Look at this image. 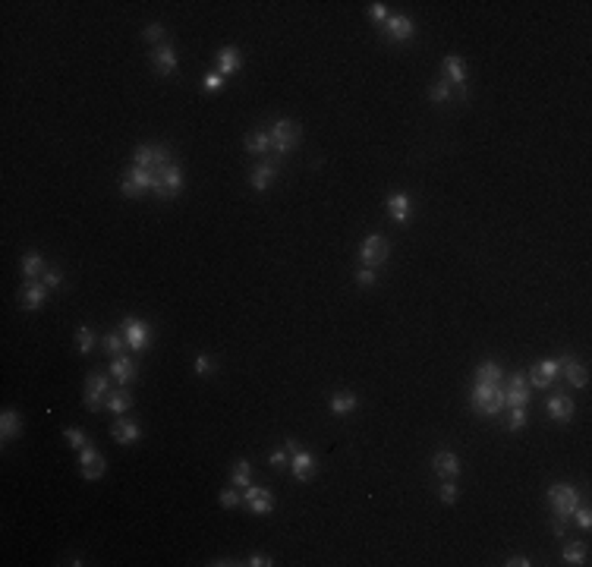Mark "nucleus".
Returning a JSON list of instances; mask_svg holds the SVG:
<instances>
[{
  "label": "nucleus",
  "instance_id": "11",
  "mask_svg": "<svg viewBox=\"0 0 592 567\" xmlns=\"http://www.w3.org/2000/svg\"><path fill=\"white\" fill-rule=\"evenodd\" d=\"M530 397H532V388H530V378L523 372H514L507 388H504V400L507 407H530Z\"/></svg>",
  "mask_w": 592,
  "mask_h": 567
},
{
  "label": "nucleus",
  "instance_id": "10",
  "mask_svg": "<svg viewBox=\"0 0 592 567\" xmlns=\"http://www.w3.org/2000/svg\"><path fill=\"white\" fill-rule=\"evenodd\" d=\"M104 470H108V460L101 457V451L98 448H92V444H85L79 454V473L82 479H89V482H95V479L104 476Z\"/></svg>",
  "mask_w": 592,
  "mask_h": 567
},
{
  "label": "nucleus",
  "instance_id": "2",
  "mask_svg": "<svg viewBox=\"0 0 592 567\" xmlns=\"http://www.w3.org/2000/svg\"><path fill=\"white\" fill-rule=\"evenodd\" d=\"M473 407H476L482 416H498V413H504V407H507V400H504V391L498 388V384H476L470 394Z\"/></svg>",
  "mask_w": 592,
  "mask_h": 567
},
{
  "label": "nucleus",
  "instance_id": "43",
  "mask_svg": "<svg viewBox=\"0 0 592 567\" xmlns=\"http://www.w3.org/2000/svg\"><path fill=\"white\" fill-rule=\"evenodd\" d=\"M375 280H378L375 268H360V271H356V284H360V287H375Z\"/></svg>",
  "mask_w": 592,
  "mask_h": 567
},
{
  "label": "nucleus",
  "instance_id": "6",
  "mask_svg": "<svg viewBox=\"0 0 592 567\" xmlns=\"http://www.w3.org/2000/svg\"><path fill=\"white\" fill-rule=\"evenodd\" d=\"M388 253H391L388 239L378 237V233H369V237L362 239V246H360V262H362V268H378V265H384V262H388Z\"/></svg>",
  "mask_w": 592,
  "mask_h": 567
},
{
  "label": "nucleus",
  "instance_id": "15",
  "mask_svg": "<svg viewBox=\"0 0 592 567\" xmlns=\"http://www.w3.org/2000/svg\"><path fill=\"white\" fill-rule=\"evenodd\" d=\"M384 28H388V42H397V44L409 42V38L416 35V26H413L409 16H388Z\"/></svg>",
  "mask_w": 592,
  "mask_h": 567
},
{
  "label": "nucleus",
  "instance_id": "8",
  "mask_svg": "<svg viewBox=\"0 0 592 567\" xmlns=\"http://www.w3.org/2000/svg\"><path fill=\"white\" fill-rule=\"evenodd\" d=\"M167 158H171V151L164 149V145H139V149L133 151V164L145 167V171H158V167L171 164Z\"/></svg>",
  "mask_w": 592,
  "mask_h": 567
},
{
  "label": "nucleus",
  "instance_id": "19",
  "mask_svg": "<svg viewBox=\"0 0 592 567\" xmlns=\"http://www.w3.org/2000/svg\"><path fill=\"white\" fill-rule=\"evenodd\" d=\"M151 63H155V69L161 76H174V73H177V51H174V44H161V48H155Z\"/></svg>",
  "mask_w": 592,
  "mask_h": 567
},
{
  "label": "nucleus",
  "instance_id": "46",
  "mask_svg": "<svg viewBox=\"0 0 592 567\" xmlns=\"http://www.w3.org/2000/svg\"><path fill=\"white\" fill-rule=\"evenodd\" d=\"M369 16H372L375 22H388V7L375 0V3H369Z\"/></svg>",
  "mask_w": 592,
  "mask_h": 567
},
{
  "label": "nucleus",
  "instance_id": "28",
  "mask_svg": "<svg viewBox=\"0 0 592 567\" xmlns=\"http://www.w3.org/2000/svg\"><path fill=\"white\" fill-rule=\"evenodd\" d=\"M44 300H48V287H44V280L26 284V290H22V306H26L28 312H32V309H38Z\"/></svg>",
  "mask_w": 592,
  "mask_h": 567
},
{
  "label": "nucleus",
  "instance_id": "31",
  "mask_svg": "<svg viewBox=\"0 0 592 567\" xmlns=\"http://www.w3.org/2000/svg\"><path fill=\"white\" fill-rule=\"evenodd\" d=\"M19 432H22V416H19V410H3V416H0V435H3V441L16 438Z\"/></svg>",
  "mask_w": 592,
  "mask_h": 567
},
{
  "label": "nucleus",
  "instance_id": "16",
  "mask_svg": "<svg viewBox=\"0 0 592 567\" xmlns=\"http://www.w3.org/2000/svg\"><path fill=\"white\" fill-rule=\"evenodd\" d=\"M545 410H548V416H552L555 423H570L577 407H573V400L567 394H552L548 403H545Z\"/></svg>",
  "mask_w": 592,
  "mask_h": 567
},
{
  "label": "nucleus",
  "instance_id": "23",
  "mask_svg": "<svg viewBox=\"0 0 592 567\" xmlns=\"http://www.w3.org/2000/svg\"><path fill=\"white\" fill-rule=\"evenodd\" d=\"M44 259H41V253H26L22 255V278H26V284H35V280L44 278Z\"/></svg>",
  "mask_w": 592,
  "mask_h": 567
},
{
  "label": "nucleus",
  "instance_id": "44",
  "mask_svg": "<svg viewBox=\"0 0 592 567\" xmlns=\"http://www.w3.org/2000/svg\"><path fill=\"white\" fill-rule=\"evenodd\" d=\"M438 495H441L444 505H454V501H457V485H454V479H444V485H441V492H438Z\"/></svg>",
  "mask_w": 592,
  "mask_h": 567
},
{
  "label": "nucleus",
  "instance_id": "37",
  "mask_svg": "<svg viewBox=\"0 0 592 567\" xmlns=\"http://www.w3.org/2000/svg\"><path fill=\"white\" fill-rule=\"evenodd\" d=\"M429 98H432V101H450V98H454V89H450L448 79H444V83H432Z\"/></svg>",
  "mask_w": 592,
  "mask_h": 567
},
{
  "label": "nucleus",
  "instance_id": "17",
  "mask_svg": "<svg viewBox=\"0 0 592 567\" xmlns=\"http://www.w3.org/2000/svg\"><path fill=\"white\" fill-rule=\"evenodd\" d=\"M558 362H561V372H564L567 384H573V388H586L589 384V369H586L583 362L570 359V356H561Z\"/></svg>",
  "mask_w": 592,
  "mask_h": 567
},
{
  "label": "nucleus",
  "instance_id": "1",
  "mask_svg": "<svg viewBox=\"0 0 592 567\" xmlns=\"http://www.w3.org/2000/svg\"><path fill=\"white\" fill-rule=\"evenodd\" d=\"M548 505H552L555 517L567 523V520L573 517V511H577V505H580V492L573 489V485H567V482H555L552 489H548Z\"/></svg>",
  "mask_w": 592,
  "mask_h": 567
},
{
  "label": "nucleus",
  "instance_id": "5",
  "mask_svg": "<svg viewBox=\"0 0 592 567\" xmlns=\"http://www.w3.org/2000/svg\"><path fill=\"white\" fill-rule=\"evenodd\" d=\"M284 448L290 451V470H293V476L300 479V482H309V479L315 476V470H319V460H315V454L306 451V448H300L296 441H284Z\"/></svg>",
  "mask_w": 592,
  "mask_h": 567
},
{
  "label": "nucleus",
  "instance_id": "18",
  "mask_svg": "<svg viewBox=\"0 0 592 567\" xmlns=\"http://www.w3.org/2000/svg\"><path fill=\"white\" fill-rule=\"evenodd\" d=\"M110 435H114L117 444H136L139 438H142V425L133 423V419H117L114 429H110Z\"/></svg>",
  "mask_w": 592,
  "mask_h": 567
},
{
  "label": "nucleus",
  "instance_id": "48",
  "mask_svg": "<svg viewBox=\"0 0 592 567\" xmlns=\"http://www.w3.org/2000/svg\"><path fill=\"white\" fill-rule=\"evenodd\" d=\"M192 369H196L198 375H208V372L214 369V362H211V356H196V362H192Z\"/></svg>",
  "mask_w": 592,
  "mask_h": 567
},
{
  "label": "nucleus",
  "instance_id": "50",
  "mask_svg": "<svg viewBox=\"0 0 592 567\" xmlns=\"http://www.w3.org/2000/svg\"><path fill=\"white\" fill-rule=\"evenodd\" d=\"M246 564H252V567H268V564H274V561H271V558H268V555H262V552H255V555H252V558H249V561H246Z\"/></svg>",
  "mask_w": 592,
  "mask_h": 567
},
{
  "label": "nucleus",
  "instance_id": "25",
  "mask_svg": "<svg viewBox=\"0 0 592 567\" xmlns=\"http://www.w3.org/2000/svg\"><path fill=\"white\" fill-rule=\"evenodd\" d=\"M274 145H271V133L268 130H252L249 136H246V151L249 155H255V158H262V155H268Z\"/></svg>",
  "mask_w": 592,
  "mask_h": 567
},
{
  "label": "nucleus",
  "instance_id": "24",
  "mask_svg": "<svg viewBox=\"0 0 592 567\" xmlns=\"http://www.w3.org/2000/svg\"><path fill=\"white\" fill-rule=\"evenodd\" d=\"M444 76H448V83H454L457 89H466V63L457 54L444 57Z\"/></svg>",
  "mask_w": 592,
  "mask_h": 567
},
{
  "label": "nucleus",
  "instance_id": "42",
  "mask_svg": "<svg viewBox=\"0 0 592 567\" xmlns=\"http://www.w3.org/2000/svg\"><path fill=\"white\" fill-rule=\"evenodd\" d=\"M202 85H205V92H224L227 83H224V76H221V73H208L202 79Z\"/></svg>",
  "mask_w": 592,
  "mask_h": 567
},
{
  "label": "nucleus",
  "instance_id": "34",
  "mask_svg": "<svg viewBox=\"0 0 592 567\" xmlns=\"http://www.w3.org/2000/svg\"><path fill=\"white\" fill-rule=\"evenodd\" d=\"M230 482L237 485V489H246V485H252V466H249V460H239V464L233 466Z\"/></svg>",
  "mask_w": 592,
  "mask_h": 567
},
{
  "label": "nucleus",
  "instance_id": "36",
  "mask_svg": "<svg viewBox=\"0 0 592 567\" xmlns=\"http://www.w3.org/2000/svg\"><path fill=\"white\" fill-rule=\"evenodd\" d=\"M530 423V416H526V407H511V413H507V419H504V425L511 432L523 429V425Z\"/></svg>",
  "mask_w": 592,
  "mask_h": 567
},
{
  "label": "nucleus",
  "instance_id": "4",
  "mask_svg": "<svg viewBox=\"0 0 592 567\" xmlns=\"http://www.w3.org/2000/svg\"><path fill=\"white\" fill-rule=\"evenodd\" d=\"M183 189V171H180V164H164L155 171V186H151V192H155L158 198H174L177 192Z\"/></svg>",
  "mask_w": 592,
  "mask_h": 567
},
{
  "label": "nucleus",
  "instance_id": "9",
  "mask_svg": "<svg viewBox=\"0 0 592 567\" xmlns=\"http://www.w3.org/2000/svg\"><path fill=\"white\" fill-rule=\"evenodd\" d=\"M123 337H126V347L142 353V350L151 344V325L142 319H126L123 321Z\"/></svg>",
  "mask_w": 592,
  "mask_h": 567
},
{
  "label": "nucleus",
  "instance_id": "38",
  "mask_svg": "<svg viewBox=\"0 0 592 567\" xmlns=\"http://www.w3.org/2000/svg\"><path fill=\"white\" fill-rule=\"evenodd\" d=\"M123 344H126L123 331H114V335H104V350H108L110 356H120V353H123Z\"/></svg>",
  "mask_w": 592,
  "mask_h": 567
},
{
  "label": "nucleus",
  "instance_id": "20",
  "mask_svg": "<svg viewBox=\"0 0 592 567\" xmlns=\"http://www.w3.org/2000/svg\"><path fill=\"white\" fill-rule=\"evenodd\" d=\"M239 67H243V54H239V48L227 44V48L218 51V73L224 76V79H227L230 73H237Z\"/></svg>",
  "mask_w": 592,
  "mask_h": 567
},
{
  "label": "nucleus",
  "instance_id": "47",
  "mask_svg": "<svg viewBox=\"0 0 592 567\" xmlns=\"http://www.w3.org/2000/svg\"><path fill=\"white\" fill-rule=\"evenodd\" d=\"M573 517H577V523L583 526V530H589V526H592V514H589V507H586V505H577Z\"/></svg>",
  "mask_w": 592,
  "mask_h": 567
},
{
  "label": "nucleus",
  "instance_id": "21",
  "mask_svg": "<svg viewBox=\"0 0 592 567\" xmlns=\"http://www.w3.org/2000/svg\"><path fill=\"white\" fill-rule=\"evenodd\" d=\"M432 466H435V473L441 479H454L457 473H460V460H457L454 451H438L435 457H432Z\"/></svg>",
  "mask_w": 592,
  "mask_h": 567
},
{
  "label": "nucleus",
  "instance_id": "13",
  "mask_svg": "<svg viewBox=\"0 0 592 567\" xmlns=\"http://www.w3.org/2000/svg\"><path fill=\"white\" fill-rule=\"evenodd\" d=\"M108 388L110 384L101 372H89V378H85V403H89L92 410H101L104 407V400H108V394H110Z\"/></svg>",
  "mask_w": 592,
  "mask_h": 567
},
{
  "label": "nucleus",
  "instance_id": "33",
  "mask_svg": "<svg viewBox=\"0 0 592 567\" xmlns=\"http://www.w3.org/2000/svg\"><path fill=\"white\" fill-rule=\"evenodd\" d=\"M586 561H589V548L583 545V542H567L564 545V564H586Z\"/></svg>",
  "mask_w": 592,
  "mask_h": 567
},
{
  "label": "nucleus",
  "instance_id": "3",
  "mask_svg": "<svg viewBox=\"0 0 592 567\" xmlns=\"http://www.w3.org/2000/svg\"><path fill=\"white\" fill-rule=\"evenodd\" d=\"M271 145H274V151H278V155H287V151L290 149H296V145H300V139H303V126L296 124V120H274V126L271 130Z\"/></svg>",
  "mask_w": 592,
  "mask_h": 567
},
{
  "label": "nucleus",
  "instance_id": "49",
  "mask_svg": "<svg viewBox=\"0 0 592 567\" xmlns=\"http://www.w3.org/2000/svg\"><path fill=\"white\" fill-rule=\"evenodd\" d=\"M287 464H290V451H287V448H280V451L271 454V466H274V470H284Z\"/></svg>",
  "mask_w": 592,
  "mask_h": 567
},
{
  "label": "nucleus",
  "instance_id": "30",
  "mask_svg": "<svg viewBox=\"0 0 592 567\" xmlns=\"http://www.w3.org/2000/svg\"><path fill=\"white\" fill-rule=\"evenodd\" d=\"M130 407H133V394H130V391H110L108 400H104V410H110L114 416H123Z\"/></svg>",
  "mask_w": 592,
  "mask_h": 567
},
{
  "label": "nucleus",
  "instance_id": "26",
  "mask_svg": "<svg viewBox=\"0 0 592 567\" xmlns=\"http://www.w3.org/2000/svg\"><path fill=\"white\" fill-rule=\"evenodd\" d=\"M274 180H278V164H259L255 167V171H252V177H249V183H252V189L255 192H265L268 186L274 183Z\"/></svg>",
  "mask_w": 592,
  "mask_h": 567
},
{
  "label": "nucleus",
  "instance_id": "7",
  "mask_svg": "<svg viewBox=\"0 0 592 567\" xmlns=\"http://www.w3.org/2000/svg\"><path fill=\"white\" fill-rule=\"evenodd\" d=\"M151 186H155V171H145V167L133 164L130 171L120 174V189L126 192V196H142V192H149Z\"/></svg>",
  "mask_w": 592,
  "mask_h": 567
},
{
  "label": "nucleus",
  "instance_id": "12",
  "mask_svg": "<svg viewBox=\"0 0 592 567\" xmlns=\"http://www.w3.org/2000/svg\"><path fill=\"white\" fill-rule=\"evenodd\" d=\"M243 505L249 507L255 517H265V514H271V507H274V495L268 492V489H262V485H246Z\"/></svg>",
  "mask_w": 592,
  "mask_h": 567
},
{
  "label": "nucleus",
  "instance_id": "40",
  "mask_svg": "<svg viewBox=\"0 0 592 567\" xmlns=\"http://www.w3.org/2000/svg\"><path fill=\"white\" fill-rule=\"evenodd\" d=\"M41 280H44V287H48V290H60L63 287V271H60V268H48Z\"/></svg>",
  "mask_w": 592,
  "mask_h": 567
},
{
  "label": "nucleus",
  "instance_id": "14",
  "mask_svg": "<svg viewBox=\"0 0 592 567\" xmlns=\"http://www.w3.org/2000/svg\"><path fill=\"white\" fill-rule=\"evenodd\" d=\"M561 375V362L558 359H542L536 362L530 369V388H548V384H555V378Z\"/></svg>",
  "mask_w": 592,
  "mask_h": 567
},
{
  "label": "nucleus",
  "instance_id": "22",
  "mask_svg": "<svg viewBox=\"0 0 592 567\" xmlns=\"http://www.w3.org/2000/svg\"><path fill=\"white\" fill-rule=\"evenodd\" d=\"M110 375L117 378L120 384H130L133 378H136V362L130 359V356H110Z\"/></svg>",
  "mask_w": 592,
  "mask_h": 567
},
{
  "label": "nucleus",
  "instance_id": "41",
  "mask_svg": "<svg viewBox=\"0 0 592 567\" xmlns=\"http://www.w3.org/2000/svg\"><path fill=\"white\" fill-rule=\"evenodd\" d=\"M218 501H221V507H237L239 501H243V495H239V489L233 485V489H224V492L218 495Z\"/></svg>",
  "mask_w": 592,
  "mask_h": 567
},
{
  "label": "nucleus",
  "instance_id": "45",
  "mask_svg": "<svg viewBox=\"0 0 592 567\" xmlns=\"http://www.w3.org/2000/svg\"><path fill=\"white\" fill-rule=\"evenodd\" d=\"M142 38H145V42H161V38H164V26H161V22H151V26H145Z\"/></svg>",
  "mask_w": 592,
  "mask_h": 567
},
{
  "label": "nucleus",
  "instance_id": "29",
  "mask_svg": "<svg viewBox=\"0 0 592 567\" xmlns=\"http://www.w3.org/2000/svg\"><path fill=\"white\" fill-rule=\"evenodd\" d=\"M388 214H391V221L403 224V221L409 218V196H403V192H391L388 196Z\"/></svg>",
  "mask_w": 592,
  "mask_h": 567
},
{
  "label": "nucleus",
  "instance_id": "27",
  "mask_svg": "<svg viewBox=\"0 0 592 567\" xmlns=\"http://www.w3.org/2000/svg\"><path fill=\"white\" fill-rule=\"evenodd\" d=\"M356 394H350V391H337V394L331 397V403H328V407H331V413L337 419H344V416H350V413L356 410Z\"/></svg>",
  "mask_w": 592,
  "mask_h": 567
},
{
  "label": "nucleus",
  "instance_id": "35",
  "mask_svg": "<svg viewBox=\"0 0 592 567\" xmlns=\"http://www.w3.org/2000/svg\"><path fill=\"white\" fill-rule=\"evenodd\" d=\"M76 347H79V353H92L95 350V331L89 325H79L76 328Z\"/></svg>",
  "mask_w": 592,
  "mask_h": 567
},
{
  "label": "nucleus",
  "instance_id": "51",
  "mask_svg": "<svg viewBox=\"0 0 592 567\" xmlns=\"http://www.w3.org/2000/svg\"><path fill=\"white\" fill-rule=\"evenodd\" d=\"M504 564H507V567H530L532 561L523 558V555H514V558H511V561H504Z\"/></svg>",
  "mask_w": 592,
  "mask_h": 567
},
{
  "label": "nucleus",
  "instance_id": "39",
  "mask_svg": "<svg viewBox=\"0 0 592 567\" xmlns=\"http://www.w3.org/2000/svg\"><path fill=\"white\" fill-rule=\"evenodd\" d=\"M63 438H67L69 448H79V451L85 448V444H89V435H85L82 429H67V432H63Z\"/></svg>",
  "mask_w": 592,
  "mask_h": 567
},
{
  "label": "nucleus",
  "instance_id": "32",
  "mask_svg": "<svg viewBox=\"0 0 592 567\" xmlns=\"http://www.w3.org/2000/svg\"><path fill=\"white\" fill-rule=\"evenodd\" d=\"M501 378H504V372L498 362H482L476 369V384H501Z\"/></svg>",
  "mask_w": 592,
  "mask_h": 567
}]
</instances>
